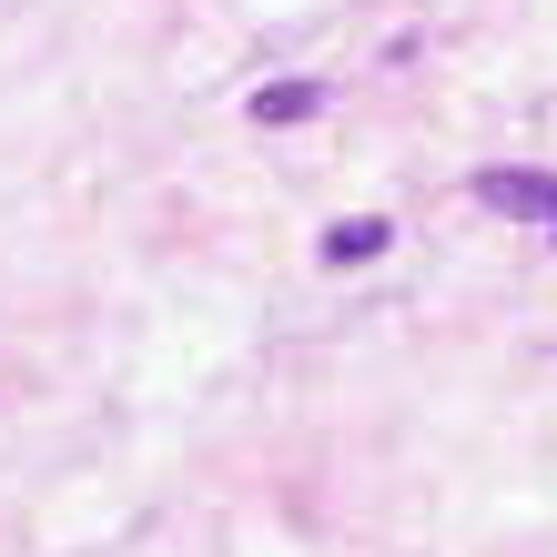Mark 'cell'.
Returning a JSON list of instances; mask_svg holds the SVG:
<instances>
[{
	"label": "cell",
	"instance_id": "obj_1",
	"mask_svg": "<svg viewBox=\"0 0 557 557\" xmlns=\"http://www.w3.org/2000/svg\"><path fill=\"white\" fill-rule=\"evenodd\" d=\"M476 203L507 213V223H537V234H557V173H528V162H486L476 173Z\"/></svg>",
	"mask_w": 557,
	"mask_h": 557
},
{
	"label": "cell",
	"instance_id": "obj_2",
	"mask_svg": "<svg viewBox=\"0 0 557 557\" xmlns=\"http://www.w3.org/2000/svg\"><path fill=\"white\" fill-rule=\"evenodd\" d=\"M385 244H396V223H375V213H355V223H335V234H324V264H375Z\"/></svg>",
	"mask_w": 557,
	"mask_h": 557
},
{
	"label": "cell",
	"instance_id": "obj_3",
	"mask_svg": "<svg viewBox=\"0 0 557 557\" xmlns=\"http://www.w3.org/2000/svg\"><path fill=\"white\" fill-rule=\"evenodd\" d=\"M314 102H324L314 82H274V91H253V122H264V133H284V122H305Z\"/></svg>",
	"mask_w": 557,
	"mask_h": 557
}]
</instances>
